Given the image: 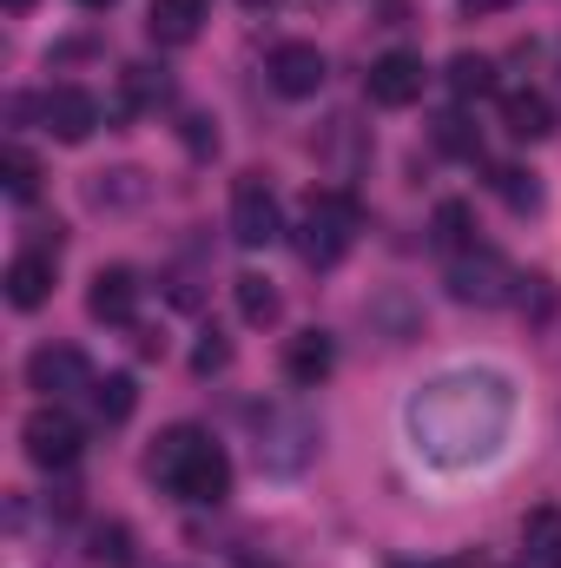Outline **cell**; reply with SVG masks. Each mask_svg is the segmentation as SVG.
<instances>
[{
    "instance_id": "obj_4",
    "label": "cell",
    "mask_w": 561,
    "mask_h": 568,
    "mask_svg": "<svg viewBox=\"0 0 561 568\" xmlns=\"http://www.w3.org/2000/svg\"><path fill=\"white\" fill-rule=\"evenodd\" d=\"M232 239L245 252H265V245L284 239V205L265 172H238V185H232Z\"/></svg>"
},
{
    "instance_id": "obj_23",
    "label": "cell",
    "mask_w": 561,
    "mask_h": 568,
    "mask_svg": "<svg viewBox=\"0 0 561 568\" xmlns=\"http://www.w3.org/2000/svg\"><path fill=\"white\" fill-rule=\"evenodd\" d=\"M489 185H496V199H502L509 212H536V205H542V185H536V172H522V165H496Z\"/></svg>"
},
{
    "instance_id": "obj_3",
    "label": "cell",
    "mask_w": 561,
    "mask_h": 568,
    "mask_svg": "<svg viewBox=\"0 0 561 568\" xmlns=\"http://www.w3.org/2000/svg\"><path fill=\"white\" fill-rule=\"evenodd\" d=\"M357 232H364V212H357L350 192H310V199H304V219H297L290 239H297V258H304L310 272H330V265L350 258Z\"/></svg>"
},
{
    "instance_id": "obj_10",
    "label": "cell",
    "mask_w": 561,
    "mask_h": 568,
    "mask_svg": "<svg viewBox=\"0 0 561 568\" xmlns=\"http://www.w3.org/2000/svg\"><path fill=\"white\" fill-rule=\"evenodd\" d=\"M265 73H272V87H278L284 100H317V93H324V80H330L324 53H317L310 40H284V47H272Z\"/></svg>"
},
{
    "instance_id": "obj_29",
    "label": "cell",
    "mask_w": 561,
    "mask_h": 568,
    "mask_svg": "<svg viewBox=\"0 0 561 568\" xmlns=\"http://www.w3.org/2000/svg\"><path fill=\"white\" fill-rule=\"evenodd\" d=\"M225 364H232V344H225L218 331H205V337H198V351H192V371H198V377H218Z\"/></svg>"
},
{
    "instance_id": "obj_21",
    "label": "cell",
    "mask_w": 561,
    "mask_h": 568,
    "mask_svg": "<svg viewBox=\"0 0 561 568\" xmlns=\"http://www.w3.org/2000/svg\"><path fill=\"white\" fill-rule=\"evenodd\" d=\"M120 87H126V113H152V106H165V93H172V80H165V67H126L120 73Z\"/></svg>"
},
{
    "instance_id": "obj_24",
    "label": "cell",
    "mask_w": 561,
    "mask_h": 568,
    "mask_svg": "<svg viewBox=\"0 0 561 568\" xmlns=\"http://www.w3.org/2000/svg\"><path fill=\"white\" fill-rule=\"evenodd\" d=\"M86 199L100 205V212H120V205H140L145 199V179L126 165V172H100V185H86Z\"/></svg>"
},
{
    "instance_id": "obj_16",
    "label": "cell",
    "mask_w": 561,
    "mask_h": 568,
    "mask_svg": "<svg viewBox=\"0 0 561 568\" xmlns=\"http://www.w3.org/2000/svg\"><path fill=\"white\" fill-rule=\"evenodd\" d=\"M502 126H509V140L536 145V140L555 133V113H549L542 93H502Z\"/></svg>"
},
{
    "instance_id": "obj_33",
    "label": "cell",
    "mask_w": 561,
    "mask_h": 568,
    "mask_svg": "<svg viewBox=\"0 0 561 568\" xmlns=\"http://www.w3.org/2000/svg\"><path fill=\"white\" fill-rule=\"evenodd\" d=\"M80 7H86V13H106V7H113V0H80Z\"/></svg>"
},
{
    "instance_id": "obj_13",
    "label": "cell",
    "mask_w": 561,
    "mask_h": 568,
    "mask_svg": "<svg viewBox=\"0 0 561 568\" xmlns=\"http://www.w3.org/2000/svg\"><path fill=\"white\" fill-rule=\"evenodd\" d=\"M53 265H60V252H47V245L13 252V258H7V304H13V311H40V304L53 297Z\"/></svg>"
},
{
    "instance_id": "obj_2",
    "label": "cell",
    "mask_w": 561,
    "mask_h": 568,
    "mask_svg": "<svg viewBox=\"0 0 561 568\" xmlns=\"http://www.w3.org/2000/svg\"><path fill=\"white\" fill-rule=\"evenodd\" d=\"M145 469H152V483L165 496H178L192 509H218L232 496V456H225V443H212V429H198V424L159 429Z\"/></svg>"
},
{
    "instance_id": "obj_25",
    "label": "cell",
    "mask_w": 561,
    "mask_h": 568,
    "mask_svg": "<svg viewBox=\"0 0 561 568\" xmlns=\"http://www.w3.org/2000/svg\"><path fill=\"white\" fill-rule=\"evenodd\" d=\"M0 179H7V199L27 205V199L40 192V159H33L27 145H7V152H0Z\"/></svg>"
},
{
    "instance_id": "obj_11",
    "label": "cell",
    "mask_w": 561,
    "mask_h": 568,
    "mask_svg": "<svg viewBox=\"0 0 561 568\" xmlns=\"http://www.w3.org/2000/svg\"><path fill=\"white\" fill-rule=\"evenodd\" d=\"M310 449H317V424H310V417H265V436H258V463H265L272 476H290V469H304V463H310Z\"/></svg>"
},
{
    "instance_id": "obj_27",
    "label": "cell",
    "mask_w": 561,
    "mask_h": 568,
    "mask_svg": "<svg viewBox=\"0 0 561 568\" xmlns=\"http://www.w3.org/2000/svg\"><path fill=\"white\" fill-rule=\"evenodd\" d=\"M516 304H522V317L536 311V324H549V317H555V284L542 278V272H529L522 291H516Z\"/></svg>"
},
{
    "instance_id": "obj_17",
    "label": "cell",
    "mask_w": 561,
    "mask_h": 568,
    "mask_svg": "<svg viewBox=\"0 0 561 568\" xmlns=\"http://www.w3.org/2000/svg\"><path fill=\"white\" fill-rule=\"evenodd\" d=\"M429 239H436V252H469L476 245V212L462 205V199H442L436 212H429Z\"/></svg>"
},
{
    "instance_id": "obj_9",
    "label": "cell",
    "mask_w": 561,
    "mask_h": 568,
    "mask_svg": "<svg viewBox=\"0 0 561 568\" xmlns=\"http://www.w3.org/2000/svg\"><path fill=\"white\" fill-rule=\"evenodd\" d=\"M40 120H47V133L60 145H86L93 126H100V100L67 80V87H47V93H40Z\"/></svg>"
},
{
    "instance_id": "obj_26",
    "label": "cell",
    "mask_w": 561,
    "mask_h": 568,
    "mask_svg": "<svg viewBox=\"0 0 561 568\" xmlns=\"http://www.w3.org/2000/svg\"><path fill=\"white\" fill-rule=\"evenodd\" d=\"M86 556H93L100 568H133V529H126V523H100Z\"/></svg>"
},
{
    "instance_id": "obj_8",
    "label": "cell",
    "mask_w": 561,
    "mask_h": 568,
    "mask_svg": "<svg viewBox=\"0 0 561 568\" xmlns=\"http://www.w3.org/2000/svg\"><path fill=\"white\" fill-rule=\"evenodd\" d=\"M27 384H33L47 404H60V397H73V390H93V364H86L73 344H40V351L27 357Z\"/></svg>"
},
{
    "instance_id": "obj_12",
    "label": "cell",
    "mask_w": 561,
    "mask_h": 568,
    "mask_svg": "<svg viewBox=\"0 0 561 568\" xmlns=\"http://www.w3.org/2000/svg\"><path fill=\"white\" fill-rule=\"evenodd\" d=\"M86 311L93 324H133L140 317V272L133 265H100L86 284Z\"/></svg>"
},
{
    "instance_id": "obj_5",
    "label": "cell",
    "mask_w": 561,
    "mask_h": 568,
    "mask_svg": "<svg viewBox=\"0 0 561 568\" xmlns=\"http://www.w3.org/2000/svg\"><path fill=\"white\" fill-rule=\"evenodd\" d=\"M20 443H27V463H40V469H73L80 449H86V429L73 424L60 404H40V410H27Z\"/></svg>"
},
{
    "instance_id": "obj_30",
    "label": "cell",
    "mask_w": 561,
    "mask_h": 568,
    "mask_svg": "<svg viewBox=\"0 0 561 568\" xmlns=\"http://www.w3.org/2000/svg\"><path fill=\"white\" fill-rule=\"evenodd\" d=\"M205 126H212V120H185V145H192V152H218V133H205Z\"/></svg>"
},
{
    "instance_id": "obj_28",
    "label": "cell",
    "mask_w": 561,
    "mask_h": 568,
    "mask_svg": "<svg viewBox=\"0 0 561 568\" xmlns=\"http://www.w3.org/2000/svg\"><path fill=\"white\" fill-rule=\"evenodd\" d=\"M436 145H442V152H456V159H476V133H469V120H462V113H442V120H436Z\"/></svg>"
},
{
    "instance_id": "obj_32",
    "label": "cell",
    "mask_w": 561,
    "mask_h": 568,
    "mask_svg": "<svg viewBox=\"0 0 561 568\" xmlns=\"http://www.w3.org/2000/svg\"><path fill=\"white\" fill-rule=\"evenodd\" d=\"M0 7H7V13H27V7H33V0H0Z\"/></svg>"
},
{
    "instance_id": "obj_20",
    "label": "cell",
    "mask_w": 561,
    "mask_h": 568,
    "mask_svg": "<svg viewBox=\"0 0 561 568\" xmlns=\"http://www.w3.org/2000/svg\"><path fill=\"white\" fill-rule=\"evenodd\" d=\"M93 410H100V424H126V417L140 410V384H133L126 371L93 377Z\"/></svg>"
},
{
    "instance_id": "obj_31",
    "label": "cell",
    "mask_w": 561,
    "mask_h": 568,
    "mask_svg": "<svg viewBox=\"0 0 561 568\" xmlns=\"http://www.w3.org/2000/svg\"><path fill=\"white\" fill-rule=\"evenodd\" d=\"M469 13H502V7H516V0H462Z\"/></svg>"
},
{
    "instance_id": "obj_22",
    "label": "cell",
    "mask_w": 561,
    "mask_h": 568,
    "mask_svg": "<svg viewBox=\"0 0 561 568\" xmlns=\"http://www.w3.org/2000/svg\"><path fill=\"white\" fill-rule=\"evenodd\" d=\"M449 87H456V100L496 93V60H489V53H456V60H449Z\"/></svg>"
},
{
    "instance_id": "obj_1",
    "label": "cell",
    "mask_w": 561,
    "mask_h": 568,
    "mask_svg": "<svg viewBox=\"0 0 561 568\" xmlns=\"http://www.w3.org/2000/svg\"><path fill=\"white\" fill-rule=\"evenodd\" d=\"M404 429L422 463L436 469H469L496 456L516 429V384L502 371H442L404 404Z\"/></svg>"
},
{
    "instance_id": "obj_7",
    "label": "cell",
    "mask_w": 561,
    "mask_h": 568,
    "mask_svg": "<svg viewBox=\"0 0 561 568\" xmlns=\"http://www.w3.org/2000/svg\"><path fill=\"white\" fill-rule=\"evenodd\" d=\"M509 284H516V272H509L489 245H469V252L449 258V297H456V304H509V297H516Z\"/></svg>"
},
{
    "instance_id": "obj_6",
    "label": "cell",
    "mask_w": 561,
    "mask_h": 568,
    "mask_svg": "<svg viewBox=\"0 0 561 568\" xmlns=\"http://www.w3.org/2000/svg\"><path fill=\"white\" fill-rule=\"evenodd\" d=\"M422 87H429V67H422V53H410V47H390V53L370 60V73H364V93H370V106H384V113L417 106Z\"/></svg>"
},
{
    "instance_id": "obj_18",
    "label": "cell",
    "mask_w": 561,
    "mask_h": 568,
    "mask_svg": "<svg viewBox=\"0 0 561 568\" xmlns=\"http://www.w3.org/2000/svg\"><path fill=\"white\" fill-rule=\"evenodd\" d=\"M522 549H529V562L536 568H561V509L555 503L529 509V523H522Z\"/></svg>"
},
{
    "instance_id": "obj_14",
    "label": "cell",
    "mask_w": 561,
    "mask_h": 568,
    "mask_svg": "<svg viewBox=\"0 0 561 568\" xmlns=\"http://www.w3.org/2000/svg\"><path fill=\"white\" fill-rule=\"evenodd\" d=\"M330 371H337L330 331H297V337H284V377H290L297 390H317Z\"/></svg>"
},
{
    "instance_id": "obj_15",
    "label": "cell",
    "mask_w": 561,
    "mask_h": 568,
    "mask_svg": "<svg viewBox=\"0 0 561 568\" xmlns=\"http://www.w3.org/2000/svg\"><path fill=\"white\" fill-rule=\"evenodd\" d=\"M205 13H212V0H152L145 33H152L159 47H192V40L205 33Z\"/></svg>"
},
{
    "instance_id": "obj_19",
    "label": "cell",
    "mask_w": 561,
    "mask_h": 568,
    "mask_svg": "<svg viewBox=\"0 0 561 568\" xmlns=\"http://www.w3.org/2000/svg\"><path fill=\"white\" fill-rule=\"evenodd\" d=\"M232 297H238V317L245 324H278V311H284V297L272 291V278H258V272H245V278H232Z\"/></svg>"
}]
</instances>
